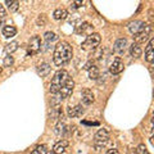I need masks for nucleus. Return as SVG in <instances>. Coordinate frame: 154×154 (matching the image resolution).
I'll use <instances>...</instances> for the list:
<instances>
[{
    "mask_svg": "<svg viewBox=\"0 0 154 154\" xmlns=\"http://www.w3.org/2000/svg\"><path fill=\"white\" fill-rule=\"evenodd\" d=\"M100 35L96 32H93L90 33V35H88V37H86V40L84 41L82 44V49H95L96 46H98L100 44Z\"/></svg>",
    "mask_w": 154,
    "mask_h": 154,
    "instance_id": "7ed1b4c3",
    "label": "nucleus"
},
{
    "mask_svg": "<svg viewBox=\"0 0 154 154\" xmlns=\"http://www.w3.org/2000/svg\"><path fill=\"white\" fill-rule=\"evenodd\" d=\"M13 63H14V58L12 55L8 54L5 58H4V66H5V67H12Z\"/></svg>",
    "mask_w": 154,
    "mask_h": 154,
    "instance_id": "b1692460",
    "label": "nucleus"
},
{
    "mask_svg": "<svg viewBox=\"0 0 154 154\" xmlns=\"http://www.w3.org/2000/svg\"><path fill=\"white\" fill-rule=\"evenodd\" d=\"M68 79H69V75H68V72L67 71H64V69L58 71L57 73L54 75V77H53V80H51L50 93L51 94H58L59 93V90L62 89V86L67 82V80Z\"/></svg>",
    "mask_w": 154,
    "mask_h": 154,
    "instance_id": "f03ea898",
    "label": "nucleus"
},
{
    "mask_svg": "<svg viewBox=\"0 0 154 154\" xmlns=\"http://www.w3.org/2000/svg\"><path fill=\"white\" fill-rule=\"evenodd\" d=\"M145 26H146V23L143 21H134L128 25V30L135 36V35H137V33H140L144 28H145Z\"/></svg>",
    "mask_w": 154,
    "mask_h": 154,
    "instance_id": "0eeeda50",
    "label": "nucleus"
},
{
    "mask_svg": "<svg viewBox=\"0 0 154 154\" xmlns=\"http://www.w3.org/2000/svg\"><path fill=\"white\" fill-rule=\"evenodd\" d=\"M16 33H17V28L14 26H4L3 27V35H4V37L11 38L13 36H16Z\"/></svg>",
    "mask_w": 154,
    "mask_h": 154,
    "instance_id": "2eb2a0df",
    "label": "nucleus"
},
{
    "mask_svg": "<svg viewBox=\"0 0 154 154\" xmlns=\"http://www.w3.org/2000/svg\"><path fill=\"white\" fill-rule=\"evenodd\" d=\"M0 17L5 18V9H4V7L0 4Z\"/></svg>",
    "mask_w": 154,
    "mask_h": 154,
    "instance_id": "c756f323",
    "label": "nucleus"
},
{
    "mask_svg": "<svg viewBox=\"0 0 154 154\" xmlns=\"http://www.w3.org/2000/svg\"><path fill=\"white\" fill-rule=\"evenodd\" d=\"M49 72H50V66L48 64V63H41V64H38V67H37V75H38V76L45 77V76L49 75Z\"/></svg>",
    "mask_w": 154,
    "mask_h": 154,
    "instance_id": "dca6fc26",
    "label": "nucleus"
},
{
    "mask_svg": "<svg viewBox=\"0 0 154 154\" xmlns=\"http://www.w3.org/2000/svg\"><path fill=\"white\" fill-rule=\"evenodd\" d=\"M137 153L139 154H149L148 153V150H146V148H145V145H139V148H137Z\"/></svg>",
    "mask_w": 154,
    "mask_h": 154,
    "instance_id": "cd10ccee",
    "label": "nucleus"
},
{
    "mask_svg": "<svg viewBox=\"0 0 154 154\" xmlns=\"http://www.w3.org/2000/svg\"><path fill=\"white\" fill-rule=\"evenodd\" d=\"M2 71H3V68H2V67H0V73H2Z\"/></svg>",
    "mask_w": 154,
    "mask_h": 154,
    "instance_id": "72a5a7b5",
    "label": "nucleus"
},
{
    "mask_svg": "<svg viewBox=\"0 0 154 154\" xmlns=\"http://www.w3.org/2000/svg\"><path fill=\"white\" fill-rule=\"evenodd\" d=\"M57 38H58V36L55 35V33L54 32H46L45 33V40L46 41H55L57 40Z\"/></svg>",
    "mask_w": 154,
    "mask_h": 154,
    "instance_id": "393cba45",
    "label": "nucleus"
},
{
    "mask_svg": "<svg viewBox=\"0 0 154 154\" xmlns=\"http://www.w3.org/2000/svg\"><path fill=\"white\" fill-rule=\"evenodd\" d=\"M154 38H150V41H149V44L146 46L145 49V59L146 62H149V63H152V62L154 60Z\"/></svg>",
    "mask_w": 154,
    "mask_h": 154,
    "instance_id": "9b49d317",
    "label": "nucleus"
},
{
    "mask_svg": "<svg viewBox=\"0 0 154 154\" xmlns=\"http://www.w3.org/2000/svg\"><path fill=\"white\" fill-rule=\"evenodd\" d=\"M5 4L8 5V9L11 12H16L19 8V2H17V0H7Z\"/></svg>",
    "mask_w": 154,
    "mask_h": 154,
    "instance_id": "aec40b11",
    "label": "nucleus"
},
{
    "mask_svg": "<svg viewBox=\"0 0 154 154\" xmlns=\"http://www.w3.org/2000/svg\"><path fill=\"white\" fill-rule=\"evenodd\" d=\"M31 154H48V148L46 145H38Z\"/></svg>",
    "mask_w": 154,
    "mask_h": 154,
    "instance_id": "5701e85b",
    "label": "nucleus"
},
{
    "mask_svg": "<svg viewBox=\"0 0 154 154\" xmlns=\"http://www.w3.org/2000/svg\"><path fill=\"white\" fill-rule=\"evenodd\" d=\"M67 16H68V12L66 11V9H55L54 13H53V17H54V19H57V21H62V19H66Z\"/></svg>",
    "mask_w": 154,
    "mask_h": 154,
    "instance_id": "f3484780",
    "label": "nucleus"
},
{
    "mask_svg": "<svg viewBox=\"0 0 154 154\" xmlns=\"http://www.w3.org/2000/svg\"><path fill=\"white\" fill-rule=\"evenodd\" d=\"M73 88H75V82H73V80L72 79H68L67 80V82L62 86V89L59 90V96H60V99H66V98H68V96L72 94V91H73Z\"/></svg>",
    "mask_w": 154,
    "mask_h": 154,
    "instance_id": "423d86ee",
    "label": "nucleus"
},
{
    "mask_svg": "<svg viewBox=\"0 0 154 154\" xmlns=\"http://www.w3.org/2000/svg\"><path fill=\"white\" fill-rule=\"evenodd\" d=\"M41 49V38L38 36H32L28 41V55H35Z\"/></svg>",
    "mask_w": 154,
    "mask_h": 154,
    "instance_id": "39448f33",
    "label": "nucleus"
},
{
    "mask_svg": "<svg viewBox=\"0 0 154 154\" xmlns=\"http://www.w3.org/2000/svg\"><path fill=\"white\" fill-rule=\"evenodd\" d=\"M57 130H55V132L58 134V135H63L64 134V128H66V126H64V123H62V122H59L57 125V127H55Z\"/></svg>",
    "mask_w": 154,
    "mask_h": 154,
    "instance_id": "a878e982",
    "label": "nucleus"
},
{
    "mask_svg": "<svg viewBox=\"0 0 154 154\" xmlns=\"http://www.w3.org/2000/svg\"><path fill=\"white\" fill-rule=\"evenodd\" d=\"M89 77L91 80H96L99 77V69H98V67H89Z\"/></svg>",
    "mask_w": 154,
    "mask_h": 154,
    "instance_id": "4be33fe9",
    "label": "nucleus"
},
{
    "mask_svg": "<svg viewBox=\"0 0 154 154\" xmlns=\"http://www.w3.org/2000/svg\"><path fill=\"white\" fill-rule=\"evenodd\" d=\"M68 116L71 118H75V117H80V116H82L84 113V108L82 105H76V107H68Z\"/></svg>",
    "mask_w": 154,
    "mask_h": 154,
    "instance_id": "f8f14e48",
    "label": "nucleus"
},
{
    "mask_svg": "<svg viewBox=\"0 0 154 154\" xmlns=\"http://www.w3.org/2000/svg\"><path fill=\"white\" fill-rule=\"evenodd\" d=\"M82 2H73V3H72V8H75V9H77V8H80V7H82Z\"/></svg>",
    "mask_w": 154,
    "mask_h": 154,
    "instance_id": "c85d7f7f",
    "label": "nucleus"
},
{
    "mask_svg": "<svg viewBox=\"0 0 154 154\" xmlns=\"http://www.w3.org/2000/svg\"><path fill=\"white\" fill-rule=\"evenodd\" d=\"M46 22V18H45V14H41V16L40 17H38L37 18V25L38 26H42V25H44V23Z\"/></svg>",
    "mask_w": 154,
    "mask_h": 154,
    "instance_id": "bb28decb",
    "label": "nucleus"
},
{
    "mask_svg": "<svg viewBox=\"0 0 154 154\" xmlns=\"http://www.w3.org/2000/svg\"><path fill=\"white\" fill-rule=\"evenodd\" d=\"M18 49V42L17 41H12V42H9V44H7V46H5V51L8 53L9 55L12 54V53H14Z\"/></svg>",
    "mask_w": 154,
    "mask_h": 154,
    "instance_id": "412c9836",
    "label": "nucleus"
},
{
    "mask_svg": "<svg viewBox=\"0 0 154 154\" xmlns=\"http://www.w3.org/2000/svg\"><path fill=\"white\" fill-rule=\"evenodd\" d=\"M109 71L112 75H118L121 73V72L123 71V63L121 60V58H116V59L113 60V63L110 64L109 67Z\"/></svg>",
    "mask_w": 154,
    "mask_h": 154,
    "instance_id": "1a4fd4ad",
    "label": "nucleus"
},
{
    "mask_svg": "<svg viewBox=\"0 0 154 154\" xmlns=\"http://www.w3.org/2000/svg\"><path fill=\"white\" fill-rule=\"evenodd\" d=\"M130 53H131V55L134 58H139V57H141V53H143V49L140 48V45L139 44H132L131 48H130Z\"/></svg>",
    "mask_w": 154,
    "mask_h": 154,
    "instance_id": "a211bd4d",
    "label": "nucleus"
},
{
    "mask_svg": "<svg viewBox=\"0 0 154 154\" xmlns=\"http://www.w3.org/2000/svg\"><path fill=\"white\" fill-rule=\"evenodd\" d=\"M126 46H127L126 38H118L114 44V51L118 53V54H122V53L125 51V49H126Z\"/></svg>",
    "mask_w": 154,
    "mask_h": 154,
    "instance_id": "ddd939ff",
    "label": "nucleus"
},
{
    "mask_svg": "<svg viewBox=\"0 0 154 154\" xmlns=\"http://www.w3.org/2000/svg\"><path fill=\"white\" fill-rule=\"evenodd\" d=\"M150 33H152V27L150 26H145V28L140 32V33H137V35H135V41H136V44H140V42H144L146 40V38L150 36Z\"/></svg>",
    "mask_w": 154,
    "mask_h": 154,
    "instance_id": "6e6552de",
    "label": "nucleus"
},
{
    "mask_svg": "<svg viewBox=\"0 0 154 154\" xmlns=\"http://www.w3.org/2000/svg\"><path fill=\"white\" fill-rule=\"evenodd\" d=\"M107 154H119L117 149H109V150L107 152Z\"/></svg>",
    "mask_w": 154,
    "mask_h": 154,
    "instance_id": "7c9ffc66",
    "label": "nucleus"
},
{
    "mask_svg": "<svg viewBox=\"0 0 154 154\" xmlns=\"http://www.w3.org/2000/svg\"><path fill=\"white\" fill-rule=\"evenodd\" d=\"M81 96H82V103L84 104H86V105H90L91 103L94 102V93L91 91L90 89H85L84 91H82V94H81Z\"/></svg>",
    "mask_w": 154,
    "mask_h": 154,
    "instance_id": "9d476101",
    "label": "nucleus"
},
{
    "mask_svg": "<svg viewBox=\"0 0 154 154\" xmlns=\"http://www.w3.org/2000/svg\"><path fill=\"white\" fill-rule=\"evenodd\" d=\"M109 139V132L107 131L105 128H100L98 132L95 134V137H94V144L96 148H103L105 146V144H107Z\"/></svg>",
    "mask_w": 154,
    "mask_h": 154,
    "instance_id": "20e7f679",
    "label": "nucleus"
},
{
    "mask_svg": "<svg viewBox=\"0 0 154 154\" xmlns=\"http://www.w3.org/2000/svg\"><path fill=\"white\" fill-rule=\"evenodd\" d=\"M50 154H55V153H53V152H51V153H50Z\"/></svg>",
    "mask_w": 154,
    "mask_h": 154,
    "instance_id": "f704fd0d",
    "label": "nucleus"
},
{
    "mask_svg": "<svg viewBox=\"0 0 154 154\" xmlns=\"http://www.w3.org/2000/svg\"><path fill=\"white\" fill-rule=\"evenodd\" d=\"M128 154H136V153H135V152H130Z\"/></svg>",
    "mask_w": 154,
    "mask_h": 154,
    "instance_id": "473e14b6",
    "label": "nucleus"
},
{
    "mask_svg": "<svg viewBox=\"0 0 154 154\" xmlns=\"http://www.w3.org/2000/svg\"><path fill=\"white\" fill-rule=\"evenodd\" d=\"M91 31H93V27H91V25H90V23H88V22H84L82 25H81L76 30L77 33H86V32H89V35H90V33H93Z\"/></svg>",
    "mask_w": 154,
    "mask_h": 154,
    "instance_id": "6ab92c4d",
    "label": "nucleus"
},
{
    "mask_svg": "<svg viewBox=\"0 0 154 154\" xmlns=\"http://www.w3.org/2000/svg\"><path fill=\"white\" fill-rule=\"evenodd\" d=\"M3 25H4V18L0 17V26H3Z\"/></svg>",
    "mask_w": 154,
    "mask_h": 154,
    "instance_id": "2f4dec72",
    "label": "nucleus"
},
{
    "mask_svg": "<svg viewBox=\"0 0 154 154\" xmlns=\"http://www.w3.org/2000/svg\"><path fill=\"white\" fill-rule=\"evenodd\" d=\"M67 146H68V141L67 140H60V141H58L54 146H53V153H55V154H60V153H63Z\"/></svg>",
    "mask_w": 154,
    "mask_h": 154,
    "instance_id": "4468645a",
    "label": "nucleus"
},
{
    "mask_svg": "<svg viewBox=\"0 0 154 154\" xmlns=\"http://www.w3.org/2000/svg\"><path fill=\"white\" fill-rule=\"evenodd\" d=\"M72 46L66 41H62L59 42L55 49H54V53H53V62L54 64L58 66V67H62L64 66L66 63H68L72 58Z\"/></svg>",
    "mask_w": 154,
    "mask_h": 154,
    "instance_id": "f257e3e1",
    "label": "nucleus"
}]
</instances>
